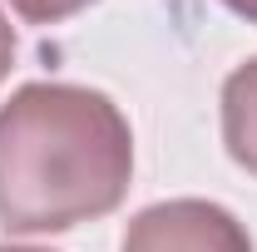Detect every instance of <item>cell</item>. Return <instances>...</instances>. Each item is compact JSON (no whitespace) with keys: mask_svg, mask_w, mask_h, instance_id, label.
<instances>
[{"mask_svg":"<svg viewBox=\"0 0 257 252\" xmlns=\"http://www.w3.org/2000/svg\"><path fill=\"white\" fill-rule=\"evenodd\" d=\"M134 178L119 104L84 84H25L0 104V227L64 232L114 213Z\"/></svg>","mask_w":257,"mask_h":252,"instance_id":"6da1fadb","label":"cell"},{"mask_svg":"<svg viewBox=\"0 0 257 252\" xmlns=\"http://www.w3.org/2000/svg\"><path fill=\"white\" fill-rule=\"evenodd\" d=\"M119 252H252L247 227L208 198L154 203L128 222Z\"/></svg>","mask_w":257,"mask_h":252,"instance_id":"7a4b0ae2","label":"cell"},{"mask_svg":"<svg viewBox=\"0 0 257 252\" xmlns=\"http://www.w3.org/2000/svg\"><path fill=\"white\" fill-rule=\"evenodd\" d=\"M223 144L237 168L257 173V55L223 84Z\"/></svg>","mask_w":257,"mask_h":252,"instance_id":"3957f363","label":"cell"},{"mask_svg":"<svg viewBox=\"0 0 257 252\" xmlns=\"http://www.w3.org/2000/svg\"><path fill=\"white\" fill-rule=\"evenodd\" d=\"M15 5V15H25L35 25H55V20H69V15H79L84 5H94V0H10Z\"/></svg>","mask_w":257,"mask_h":252,"instance_id":"277c9868","label":"cell"},{"mask_svg":"<svg viewBox=\"0 0 257 252\" xmlns=\"http://www.w3.org/2000/svg\"><path fill=\"white\" fill-rule=\"evenodd\" d=\"M10 60H15V30H10V20L0 15V79L10 74Z\"/></svg>","mask_w":257,"mask_h":252,"instance_id":"5b68a950","label":"cell"},{"mask_svg":"<svg viewBox=\"0 0 257 252\" xmlns=\"http://www.w3.org/2000/svg\"><path fill=\"white\" fill-rule=\"evenodd\" d=\"M223 5L232 10V15H242L247 25H257V0H223Z\"/></svg>","mask_w":257,"mask_h":252,"instance_id":"8992f818","label":"cell"},{"mask_svg":"<svg viewBox=\"0 0 257 252\" xmlns=\"http://www.w3.org/2000/svg\"><path fill=\"white\" fill-rule=\"evenodd\" d=\"M0 252H45V247H0Z\"/></svg>","mask_w":257,"mask_h":252,"instance_id":"52a82bcc","label":"cell"}]
</instances>
